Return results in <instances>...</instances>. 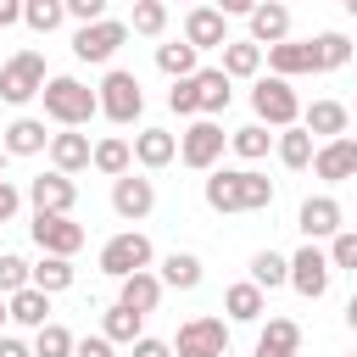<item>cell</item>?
I'll list each match as a JSON object with an SVG mask.
<instances>
[{
    "mask_svg": "<svg viewBox=\"0 0 357 357\" xmlns=\"http://www.w3.org/2000/svg\"><path fill=\"white\" fill-rule=\"evenodd\" d=\"M206 206L212 212H262V206H273V178H262L257 167H218L206 178Z\"/></svg>",
    "mask_w": 357,
    "mask_h": 357,
    "instance_id": "6da1fadb",
    "label": "cell"
},
{
    "mask_svg": "<svg viewBox=\"0 0 357 357\" xmlns=\"http://www.w3.org/2000/svg\"><path fill=\"white\" fill-rule=\"evenodd\" d=\"M45 117L50 123H61V128H84L95 112H100V100H95V89L89 84H78V78H45Z\"/></svg>",
    "mask_w": 357,
    "mask_h": 357,
    "instance_id": "7a4b0ae2",
    "label": "cell"
},
{
    "mask_svg": "<svg viewBox=\"0 0 357 357\" xmlns=\"http://www.w3.org/2000/svg\"><path fill=\"white\" fill-rule=\"evenodd\" d=\"M251 112H257L262 128H296V123H301V100H296V89H290L284 78H257Z\"/></svg>",
    "mask_w": 357,
    "mask_h": 357,
    "instance_id": "3957f363",
    "label": "cell"
},
{
    "mask_svg": "<svg viewBox=\"0 0 357 357\" xmlns=\"http://www.w3.org/2000/svg\"><path fill=\"white\" fill-rule=\"evenodd\" d=\"M151 257H156V251H151V240H145L139 229H123V234H112V240L100 245V273H112V279L123 284V279L145 273V268H151Z\"/></svg>",
    "mask_w": 357,
    "mask_h": 357,
    "instance_id": "277c9868",
    "label": "cell"
},
{
    "mask_svg": "<svg viewBox=\"0 0 357 357\" xmlns=\"http://www.w3.org/2000/svg\"><path fill=\"white\" fill-rule=\"evenodd\" d=\"M39 89H45V56H39V50H17V56L0 67V100H6V106H28Z\"/></svg>",
    "mask_w": 357,
    "mask_h": 357,
    "instance_id": "5b68a950",
    "label": "cell"
},
{
    "mask_svg": "<svg viewBox=\"0 0 357 357\" xmlns=\"http://www.w3.org/2000/svg\"><path fill=\"white\" fill-rule=\"evenodd\" d=\"M95 100H100V112H106L112 123H134V117L145 112V89H139V78H134V73H123V67H112V73L100 78Z\"/></svg>",
    "mask_w": 357,
    "mask_h": 357,
    "instance_id": "8992f818",
    "label": "cell"
},
{
    "mask_svg": "<svg viewBox=\"0 0 357 357\" xmlns=\"http://www.w3.org/2000/svg\"><path fill=\"white\" fill-rule=\"evenodd\" d=\"M223 145H229L223 123H212V117H195V123L178 134V162H184V167H195V173H206V167H218Z\"/></svg>",
    "mask_w": 357,
    "mask_h": 357,
    "instance_id": "52a82bcc",
    "label": "cell"
},
{
    "mask_svg": "<svg viewBox=\"0 0 357 357\" xmlns=\"http://www.w3.org/2000/svg\"><path fill=\"white\" fill-rule=\"evenodd\" d=\"M167 346H173V357H229V324L223 318H190V324H178V335Z\"/></svg>",
    "mask_w": 357,
    "mask_h": 357,
    "instance_id": "ba28073f",
    "label": "cell"
},
{
    "mask_svg": "<svg viewBox=\"0 0 357 357\" xmlns=\"http://www.w3.org/2000/svg\"><path fill=\"white\" fill-rule=\"evenodd\" d=\"M123 39H128V22L106 17V22H89V28H78V33H73V56L100 67V61H112V56L123 50Z\"/></svg>",
    "mask_w": 357,
    "mask_h": 357,
    "instance_id": "9c48e42d",
    "label": "cell"
},
{
    "mask_svg": "<svg viewBox=\"0 0 357 357\" xmlns=\"http://www.w3.org/2000/svg\"><path fill=\"white\" fill-rule=\"evenodd\" d=\"M28 201H33V212H45V218H73V206H78V184L67 178V173H39V178H28Z\"/></svg>",
    "mask_w": 357,
    "mask_h": 357,
    "instance_id": "30bf717a",
    "label": "cell"
},
{
    "mask_svg": "<svg viewBox=\"0 0 357 357\" xmlns=\"http://www.w3.org/2000/svg\"><path fill=\"white\" fill-rule=\"evenodd\" d=\"M33 245L45 251V257H67L73 262V251L84 245V223H73V218H45V212H33Z\"/></svg>",
    "mask_w": 357,
    "mask_h": 357,
    "instance_id": "8fae6325",
    "label": "cell"
},
{
    "mask_svg": "<svg viewBox=\"0 0 357 357\" xmlns=\"http://www.w3.org/2000/svg\"><path fill=\"white\" fill-rule=\"evenodd\" d=\"M329 257L318 251V245H301L296 257H290V284H296V296H307V301H318L324 290H329Z\"/></svg>",
    "mask_w": 357,
    "mask_h": 357,
    "instance_id": "7c38bea8",
    "label": "cell"
},
{
    "mask_svg": "<svg viewBox=\"0 0 357 357\" xmlns=\"http://www.w3.org/2000/svg\"><path fill=\"white\" fill-rule=\"evenodd\" d=\"M312 173H318L324 184H346V178H357V139L340 134V139L318 145V151H312Z\"/></svg>",
    "mask_w": 357,
    "mask_h": 357,
    "instance_id": "4fadbf2b",
    "label": "cell"
},
{
    "mask_svg": "<svg viewBox=\"0 0 357 357\" xmlns=\"http://www.w3.org/2000/svg\"><path fill=\"white\" fill-rule=\"evenodd\" d=\"M296 229L307 234V245L312 240H335L340 234V201L335 195H307L301 212H296Z\"/></svg>",
    "mask_w": 357,
    "mask_h": 357,
    "instance_id": "5bb4252c",
    "label": "cell"
},
{
    "mask_svg": "<svg viewBox=\"0 0 357 357\" xmlns=\"http://www.w3.org/2000/svg\"><path fill=\"white\" fill-rule=\"evenodd\" d=\"M184 45L201 56V50H223L229 45V28H223V11L218 6H195L184 17Z\"/></svg>",
    "mask_w": 357,
    "mask_h": 357,
    "instance_id": "9a60e30c",
    "label": "cell"
},
{
    "mask_svg": "<svg viewBox=\"0 0 357 357\" xmlns=\"http://www.w3.org/2000/svg\"><path fill=\"white\" fill-rule=\"evenodd\" d=\"M151 206H156V184H151V178H134V173H123V178L112 184V212H117V218L139 223Z\"/></svg>",
    "mask_w": 357,
    "mask_h": 357,
    "instance_id": "2e32d148",
    "label": "cell"
},
{
    "mask_svg": "<svg viewBox=\"0 0 357 357\" xmlns=\"http://www.w3.org/2000/svg\"><path fill=\"white\" fill-rule=\"evenodd\" d=\"M290 39V6L268 0V6H251V45L257 50H273Z\"/></svg>",
    "mask_w": 357,
    "mask_h": 357,
    "instance_id": "e0dca14e",
    "label": "cell"
},
{
    "mask_svg": "<svg viewBox=\"0 0 357 357\" xmlns=\"http://www.w3.org/2000/svg\"><path fill=\"white\" fill-rule=\"evenodd\" d=\"M89 156H95V145H89V134H78V128H61V134H50V162H56V173H84L89 167Z\"/></svg>",
    "mask_w": 357,
    "mask_h": 357,
    "instance_id": "ac0fdd59",
    "label": "cell"
},
{
    "mask_svg": "<svg viewBox=\"0 0 357 357\" xmlns=\"http://www.w3.org/2000/svg\"><path fill=\"white\" fill-rule=\"evenodd\" d=\"M268 56V67H273V78H301V73H318L312 67V45L307 39H284V45H273V50H262Z\"/></svg>",
    "mask_w": 357,
    "mask_h": 357,
    "instance_id": "d6986e66",
    "label": "cell"
},
{
    "mask_svg": "<svg viewBox=\"0 0 357 357\" xmlns=\"http://www.w3.org/2000/svg\"><path fill=\"white\" fill-rule=\"evenodd\" d=\"M346 123H351V112H346L340 100H312V106L301 112V128H307V134H318L324 145H329V139H340V134H346Z\"/></svg>",
    "mask_w": 357,
    "mask_h": 357,
    "instance_id": "ffe728a7",
    "label": "cell"
},
{
    "mask_svg": "<svg viewBox=\"0 0 357 357\" xmlns=\"http://www.w3.org/2000/svg\"><path fill=\"white\" fill-rule=\"evenodd\" d=\"M128 151H134V162H139V167H151V173H156V167H167V162L178 156V139H173L167 128H139Z\"/></svg>",
    "mask_w": 357,
    "mask_h": 357,
    "instance_id": "44dd1931",
    "label": "cell"
},
{
    "mask_svg": "<svg viewBox=\"0 0 357 357\" xmlns=\"http://www.w3.org/2000/svg\"><path fill=\"white\" fill-rule=\"evenodd\" d=\"M296 351H301V324L296 318H268V329L257 335L251 357H296Z\"/></svg>",
    "mask_w": 357,
    "mask_h": 357,
    "instance_id": "7402d4cb",
    "label": "cell"
},
{
    "mask_svg": "<svg viewBox=\"0 0 357 357\" xmlns=\"http://www.w3.org/2000/svg\"><path fill=\"white\" fill-rule=\"evenodd\" d=\"M195 100H201V117H212L218 123V112H229V100H234V89H229V78L218 73V67H201L195 78Z\"/></svg>",
    "mask_w": 357,
    "mask_h": 357,
    "instance_id": "603a6c76",
    "label": "cell"
},
{
    "mask_svg": "<svg viewBox=\"0 0 357 357\" xmlns=\"http://www.w3.org/2000/svg\"><path fill=\"white\" fill-rule=\"evenodd\" d=\"M156 301H162V279L145 268V273H134V279H123L117 284V307H128V312H156Z\"/></svg>",
    "mask_w": 357,
    "mask_h": 357,
    "instance_id": "cb8c5ba5",
    "label": "cell"
},
{
    "mask_svg": "<svg viewBox=\"0 0 357 357\" xmlns=\"http://www.w3.org/2000/svg\"><path fill=\"white\" fill-rule=\"evenodd\" d=\"M6 318H11V324H22V329H45V324H50V296L28 284V290L6 296Z\"/></svg>",
    "mask_w": 357,
    "mask_h": 357,
    "instance_id": "d4e9b609",
    "label": "cell"
},
{
    "mask_svg": "<svg viewBox=\"0 0 357 357\" xmlns=\"http://www.w3.org/2000/svg\"><path fill=\"white\" fill-rule=\"evenodd\" d=\"M0 145H6V156H39V151H50V134H45L39 117H17Z\"/></svg>",
    "mask_w": 357,
    "mask_h": 357,
    "instance_id": "484cf974",
    "label": "cell"
},
{
    "mask_svg": "<svg viewBox=\"0 0 357 357\" xmlns=\"http://www.w3.org/2000/svg\"><path fill=\"white\" fill-rule=\"evenodd\" d=\"M223 312H229L234 324H257V318L268 312V296H262L251 279H240V284H229V290H223Z\"/></svg>",
    "mask_w": 357,
    "mask_h": 357,
    "instance_id": "4316f807",
    "label": "cell"
},
{
    "mask_svg": "<svg viewBox=\"0 0 357 357\" xmlns=\"http://www.w3.org/2000/svg\"><path fill=\"white\" fill-rule=\"evenodd\" d=\"M218 73H223L229 84H234V78H257V73H262V50H257L251 39H229V45H223Z\"/></svg>",
    "mask_w": 357,
    "mask_h": 357,
    "instance_id": "83f0119b",
    "label": "cell"
},
{
    "mask_svg": "<svg viewBox=\"0 0 357 357\" xmlns=\"http://www.w3.org/2000/svg\"><path fill=\"white\" fill-rule=\"evenodd\" d=\"M89 167H95V173H106V178L117 184V178L134 167V151H128V139H117V134H112V139H100V145H95V156H89Z\"/></svg>",
    "mask_w": 357,
    "mask_h": 357,
    "instance_id": "f1b7e54d",
    "label": "cell"
},
{
    "mask_svg": "<svg viewBox=\"0 0 357 357\" xmlns=\"http://www.w3.org/2000/svg\"><path fill=\"white\" fill-rule=\"evenodd\" d=\"M156 279H162V290H167V284H173V290H195V284H201V257H190V251H167Z\"/></svg>",
    "mask_w": 357,
    "mask_h": 357,
    "instance_id": "f546056e",
    "label": "cell"
},
{
    "mask_svg": "<svg viewBox=\"0 0 357 357\" xmlns=\"http://www.w3.org/2000/svg\"><path fill=\"white\" fill-rule=\"evenodd\" d=\"M28 284H33V290H45V296L73 290V262H67V257H39V262L28 268Z\"/></svg>",
    "mask_w": 357,
    "mask_h": 357,
    "instance_id": "4dcf8cb0",
    "label": "cell"
},
{
    "mask_svg": "<svg viewBox=\"0 0 357 357\" xmlns=\"http://www.w3.org/2000/svg\"><path fill=\"white\" fill-rule=\"evenodd\" d=\"M251 284L268 296V290H279V284H290V257H279V251H257L251 257Z\"/></svg>",
    "mask_w": 357,
    "mask_h": 357,
    "instance_id": "1f68e13d",
    "label": "cell"
},
{
    "mask_svg": "<svg viewBox=\"0 0 357 357\" xmlns=\"http://www.w3.org/2000/svg\"><path fill=\"white\" fill-rule=\"evenodd\" d=\"M307 45H312V67H318V73H335V67L351 61V39H346V33H318V39H307Z\"/></svg>",
    "mask_w": 357,
    "mask_h": 357,
    "instance_id": "d6a6232c",
    "label": "cell"
},
{
    "mask_svg": "<svg viewBox=\"0 0 357 357\" xmlns=\"http://www.w3.org/2000/svg\"><path fill=\"white\" fill-rule=\"evenodd\" d=\"M273 145H279V162H284V167H312V151H318V145H312V134H307L301 123L284 128Z\"/></svg>",
    "mask_w": 357,
    "mask_h": 357,
    "instance_id": "836d02e7",
    "label": "cell"
},
{
    "mask_svg": "<svg viewBox=\"0 0 357 357\" xmlns=\"http://www.w3.org/2000/svg\"><path fill=\"white\" fill-rule=\"evenodd\" d=\"M139 312H128V307H106V318H100V335L112 340V346H134L139 340Z\"/></svg>",
    "mask_w": 357,
    "mask_h": 357,
    "instance_id": "e575fe53",
    "label": "cell"
},
{
    "mask_svg": "<svg viewBox=\"0 0 357 357\" xmlns=\"http://www.w3.org/2000/svg\"><path fill=\"white\" fill-rule=\"evenodd\" d=\"M156 67H162V73H167L173 84H178V78H195V73H201V67H195V50H190L184 39H178V45H156Z\"/></svg>",
    "mask_w": 357,
    "mask_h": 357,
    "instance_id": "d590c367",
    "label": "cell"
},
{
    "mask_svg": "<svg viewBox=\"0 0 357 357\" xmlns=\"http://www.w3.org/2000/svg\"><path fill=\"white\" fill-rule=\"evenodd\" d=\"M229 145H234V156H240V162H262V156H268V145H273V134H268L262 123H245V128H234V134H229Z\"/></svg>",
    "mask_w": 357,
    "mask_h": 357,
    "instance_id": "8d00e7d4",
    "label": "cell"
},
{
    "mask_svg": "<svg viewBox=\"0 0 357 357\" xmlns=\"http://www.w3.org/2000/svg\"><path fill=\"white\" fill-rule=\"evenodd\" d=\"M22 22H28L33 33H50V28L67 22V6H61V0H22Z\"/></svg>",
    "mask_w": 357,
    "mask_h": 357,
    "instance_id": "74e56055",
    "label": "cell"
},
{
    "mask_svg": "<svg viewBox=\"0 0 357 357\" xmlns=\"http://www.w3.org/2000/svg\"><path fill=\"white\" fill-rule=\"evenodd\" d=\"M73 329H61V324H45L39 329V340H33V357H73Z\"/></svg>",
    "mask_w": 357,
    "mask_h": 357,
    "instance_id": "f35d334b",
    "label": "cell"
},
{
    "mask_svg": "<svg viewBox=\"0 0 357 357\" xmlns=\"http://www.w3.org/2000/svg\"><path fill=\"white\" fill-rule=\"evenodd\" d=\"M128 28H134V33H162V28H167V6H162V0H134Z\"/></svg>",
    "mask_w": 357,
    "mask_h": 357,
    "instance_id": "ab89813d",
    "label": "cell"
},
{
    "mask_svg": "<svg viewBox=\"0 0 357 357\" xmlns=\"http://www.w3.org/2000/svg\"><path fill=\"white\" fill-rule=\"evenodd\" d=\"M329 268H346V273H357V229H340L335 240H329Z\"/></svg>",
    "mask_w": 357,
    "mask_h": 357,
    "instance_id": "60d3db41",
    "label": "cell"
},
{
    "mask_svg": "<svg viewBox=\"0 0 357 357\" xmlns=\"http://www.w3.org/2000/svg\"><path fill=\"white\" fill-rule=\"evenodd\" d=\"M17 290H28V262L0 251V296H17Z\"/></svg>",
    "mask_w": 357,
    "mask_h": 357,
    "instance_id": "b9f144b4",
    "label": "cell"
},
{
    "mask_svg": "<svg viewBox=\"0 0 357 357\" xmlns=\"http://www.w3.org/2000/svg\"><path fill=\"white\" fill-rule=\"evenodd\" d=\"M167 106H173L178 117H201V100H195V84H190V78H178V84L167 89Z\"/></svg>",
    "mask_w": 357,
    "mask_h": 357,
    "instance_id": "7bdbcfd3",
    "label": "cell"
},
{
    "mask_svg": "<svg viewBox=\"0 0 357 357\" xmlns=\"http://www.w3.org/2000/svg\"><path fill=\"white\" fill-rule=\"evenodd\" d=\"M61 6H67V17H78V28L106 22V0H61Z\"/></svg>",
    "mask_w": 357,
    "mask_h": 357,
    "instance_id": "ee69618b",
    "label": "cell"
},
{
    "mask_svg": "<svg viewBox=\"0 0 357 357\" xmlns=\"http://www.w3.org/2000/svg\"><path fill=\"white\" fill-rule=\"evenodd\" d=\"M73 357H112V340L106 335H84V340H73Z\"/></svg>",
    "mask_w": 357,
    "mask_h": 357,
    "instance_id": "f6af8a7d",
    "label": "cell"
},
{
    "mask_svg": "<svg viewBox=\"0 0 357 357\" xmlns=\"http://www.w3.org/2000/svg\"><path fill=\"white\" fill-rule=\"evenodd\" d=\"M17 206H22V190L0 178V223H11V218H17Z\"/></svg>",
    "mask_w": 357,
    "mask_h": 357,
    "instance_id": "bcb514c9",
    "label": "cell"
},
{
    "mask_svg": "<svg viewBox=\"0 0 357 357\" xmlns=\"http://www.w3.org/2000/svg\"><path fill=\"white\" fill-rule=\"evenodd\" d=\"M134 357H173V346L156 340V335H139V340H134Z\"/></svg>",
    "mask_w": 357,
    "mask_h": 357,
    "instance_id": "7dc6e473",
    "label": "cell"
},
{
    "mask_svg": "<svg viewBox=\"0 0 357 357\" xmlns=\"http://www.w3.org/2000/svg\"><path fill=\"white\" fill-rule=\"evenodd\" d=\"M0 357H33V346H22L17 335H0Z\"/></svg>",
    "mask_w": 357,
    "mask_h": 357,
    "instance_id": "c3c4849f",
    "label": "cell"
},
{
    "mask_svg": "<svg viewBox=\"0 0 357 357\" xmlns=\"http://www.w3.org/2000/svg\"><path fill=\"white\" fill-rule=\"evenodd\" d=\"M11 22H22V0H0V28H11Z\"/></svg>",
    "mask_w": 357,
    "mask_h": 357,
    "instance_id": "681fc988",
    "label": "cell"
},
{
    "mask_svg": "<svg viewBox=\"0 0 357 357\" xmlns=\"http://www.w3.org/2000/svg\"><path fill=\"white\" fill-rule=\"evenodd\" d=\"M346 324H351V329H357V296H351V301H346Z\"/></svg>",
    "mask_w": 357,
    "mask_h": 357,
    "instance_id": "f907efd6",
    "label": "cell"
},
{
    "mask_svg": "<svg viewBox=\"0 0 357 357\" xmlns=\"http://www.w3.org/2000/svg\"><path fill=\"white\" fill-rule=\"evenodd\" d=\"M346 17H357V0H346Z\"/></svg>",
    "mask_w": 357,
    "mask_h": 357,
    "instance_id": "816d5d0a",
    "label": "cell"
},
{
    "mask_svg": "<svg viewBox=\"0 0 357 357\" xmlns=\"http://www.w3.org/2000/svg\"><path fill=\"white\" fill-rule=\"evenodd\" d=\"M0 173H6V145H0Z\"/></svg>",
    "mask_w": 357,
    "mask_h": 357,
    "instance_id": "f5cc1de1",
    "label": "cell"
},
{
    "mask_svg": "<svg viewBox=\"0 0 357 357\" xmlns=\"http://www.w3.org/2000/svg\"><path fill=\"white\" fill-rule=\"evenodd\" d=\"M0 324H6V296H0Z\"/></svg>",
    "mask_w": 357,
    "mask_h": 357,
    "instance_id": "db71d44e",
    "label": "cell"
},
{
    "mask_svg": "<svg viewBox=\"0 0 357 357\" xmlns=\"http://www.w3.org/2000/svg\"><path fill=\"white\" fill-rule=\"evenodd\" d=\"M351 357H357V351H351Z\"/></svg>",
    "mask_w": 357,
    "mask_h": 357,
    "instance_id": "11a10c76",
    "label": "cell"
}]
</instances>
